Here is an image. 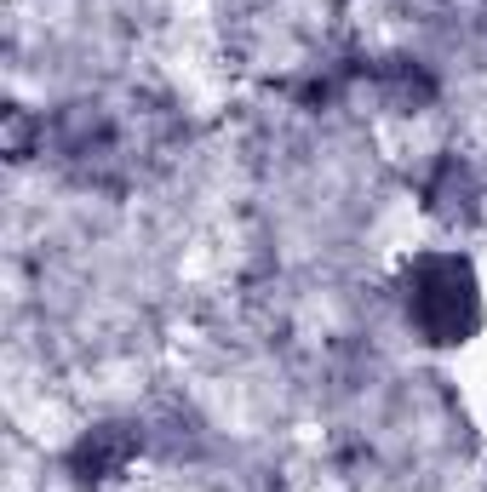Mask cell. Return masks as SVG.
Listing matches in <instances>:
<instances>
[{"mask_svg": "<svg viewBox=\"0 0 487 492\" xmlns=\"http://www.w3.org/2000/svg\"><path fill=\"white\" fill-rule=\"evenodd\" d=\"M12 281L23 286V263H18V258H12ZM12 315H29V292H18V298H12Z\"/></svg>", "mask_w": 487, "mask_h": 492, "instance_id": "cell-1", "label": "cell"}]
</instances>
